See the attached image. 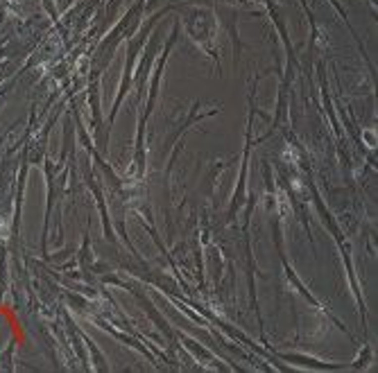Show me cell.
Segmentation results:
<instances>
[{"instance_id": "obj_1", "label": "cell", "mask_w": 378, "mask_h": 373, "mask_svg": "<svg viewBox=\"0 0 378 373\" xmlns=\"http://www.w3.org/2000/svg\"><path fill=\"white\" fill-rule=\"evenodd\" d=\"M5 228H7V226H5V222H2V219H0V235L5 233Z\"/></svg>"}]
</instances>
